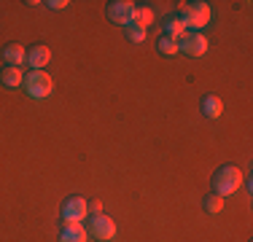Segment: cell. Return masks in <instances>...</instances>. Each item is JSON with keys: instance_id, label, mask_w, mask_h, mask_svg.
<instances>
[{"instance_id": "1", "label": "cell", "mask_w": 253, "mask_h": 242, "mask_svg": "<svg viewBox=\"0 0 253 242\" xmlns=\"http://www.w3.org/2000/svg\"><path fill=\"white\" fill-rule=\"evenodd\" d=\"M180 19H183L186 27H194L191 33H200L205 24L210 22V5L202 3V0H194V3H180Z\"/></svg>"}, {"instance_id": "2", "label": "cell", "mask_w": 253, "mask_h": 242, "mask_svg": "<svg viewBox=\"0 0 253 242\" xmlns=\"http://www.w3.org/2000/svg\"><path fill=\"white\" fill-rule=\"evenodd\" d=\"M213 186H215V194H218V197L234 194L240 186H243V172H240V167H234V164L221 167L218 172L213 175Z\"/></svg>"}, {"instance_id": "3", "label": "cell", "mask_w": 253, "mask_h": 242, "mask_svg": "<svg viewBox=\"0 0 253 242\" xmlns=\"http://www.w3.org/2000/svg\"><path fill=\"white\" fill-rule=\"evenodd\" d=\"M22 83H25V92L33 97V100H46L54 89V81L46 70H30Z\"/></svg>"}, {"instance_id": "4", "label": "cell", "mask_w": 253, "mask_h": 242, "mask_svg": "<svg viewBox=\"0 0 253 242\" xmlns=\"http://www.w3.org/2000/svg\"><path fill=\"white\" fill-rule=\"evenodd\" d=\"M178 51L189 54V57H202L208 51V38L202 33H183L178 38Z\"/></svg>"}, {"instance_id": "5", "label": "cell", "mask_w": 253, "mask_h": 242, "mask_svg": "<svg viewBox=\"0 0 253 242\" xmlns=\"http://www.w3.org/2000/svg\"><path fill=\"white\" fill-rule=\"evenodd\" d=\"M89 232H92V237H97V240H113L116 237V221L97 213V215L89 218Z\"/></svg>"}, {"instance_id": "6", "label": "cell", "mask_w": 253, "mask_h": 242, "mask_svg": "<svg viewBox=\"0 0 253 242\" xmlns=\"http://www.w3.org/2000/svg\"><path fill=\"white\" fill-rule=\"evenodd\" d=\"M135 3H129V0H113V3H108V19L116 22V24H129L132 16H135Z\"/></svg>"}, {"instance_id": "7", "label": "cell", "mask_w": 253, "mask_h": 242, "mask_svg": "<svg viewBox=\"0 0 253 242\" xmlns=\"http://www.w3.org/2000/svg\"><path fill=\"white\" fill-rule=\"evenodd\" d=\"M62 218H65L68 223L84 221V218H86V199H81V197L65 199V204H62Z\"/></svg>"}, {"instance_id": "8", "label": "cell", "mask_w": 253, "mask_h": 242, "mask_svg": "<svg viewBox=\"0 0 253 242\" xmlns=\"http://www.w3.org/2000/svg\"><path fill=\"white\" fill-rule=\"evenodd\" d=\"M49 59H51V51H49V46H30L27 48V57H25V62L30 65L33 70H43L46 65H49Z\"/></svg>"}, {"instance_id": "9", "label": "cell", "mask_w": 253, "mask_h": 242, "mask_svg": "<svg viewBox=\"0 0 253 242\" xmlns=\"http://www.w3.org/2000/svg\"><path fill=\"white\" fill-rule=\"evenodd\" d=\"M59 242H86V229L81 223H65Z\"/></svg>"}, {"instance_id": "10", "label": "cell", "mask_w": 253, "mask_h": 242, "mask_svg": "<svg viewBox=\"0 0 253 242\" xmlns=\"http://www.w3.org/2000/svg\"><path fill=\"white\" fill-rule=\"evenodd\" d=\"M25 57H27V51L19 43H8L3 48V59H5V65H11V68H19V65L25 62Z\"/></svg>"}, {"instance_id": "11", "label": "cell", "mask_w": 253, "mask_h": 242, "mask_svg": "<svg viewBox=\"0 0 253 242\" xmlns=\"http://www.w3.org/2000/svg\"><path fill=\"white\" fill-rule=\"evenodd\" d=\"M22 81H25V76H22L19 68H11V65H5V68L0 70V83H3V86L14 89V86H22Z\"/></svg>"}, {"instance_id": "12", "label": "cell", "mask_w": 253, "mask_h": 242, "mask_svg": "<svg viewBox=\"0 0 253 242\" xmlns=\"http://www.w3.org/2000/svg\"><path fill=\"white\" fill-rule=\"evenodd\" d=\"M186 33V24H183V19L180 16H167L165 19V35L167 38H180V35Z\"/></svg>"}, {"instance_id": "13", "label": "cell", "mask_w": 253, "mask_h": 242, "mask_svg": "<svg viewBox=\"0 0 253 242\" xmlns=\"http://www.w3.org/2000/svg\"><path fill=\"white\" fill-rule=\"evenodd\" d=\"M221 111H224V105H221V100H218L215 94H208V97L202 100V113H205L208 119H218Z\"/></svg>"}, {"instance_id": "14", "label": "cell", "mask_w": 253, "mask_h": 242, "mask_svg": "<svg viewBox=\"0 0 253 242\" xmlns=\"http://www.w3.org/2000/svg\"><path fill=\"white\" fill-rule=\"evenodd\" d=\"M132 22L140 24V27L146 30L148 24L154 22V11H151V8H146V5H140V8H135V16H132Z\"/></svg>"}, {"instance_id": "15", "label": "cell", "mask_w": 253, "mask_h": 242, "mask_svg": "<svg viewBox=\"0 0 253 242\" xmlns=\"http://www.w3.org/2000/svg\"><path fill=\"white\" fill-rule=\"evenodd\" d=\"M156 48H159L165 57H175V54H178V40H175V38H167V35H162L159 43H156Z\"/></svg>"}, {"instance_id": "16", "label": "cell", "mask_w": 253, "mask_h": 242, "mask_svg": "<svg viewBox=\"0 0 253 242\" xmlns=\"http://www.w3.org/2000/svg\"><path fill=\"white\" fill-rule=\"evenodd\" d=\"M205 210H208L210 215L221 213V210H224V197H218V194H210V197L205 199Z\"/></svg>"}, {"instance_id": "17", "label": "cell", "mask_w": 253, "mask_h": 242, "mask_svg": "<svg viewBox=\"0 0 253 242\" xmlns=\"http://www.w3.org/2000/svg\"><path fill=\"white\" fill-rule=\"evenodd\" d=\"M126 38H129L132 43H140V40H146V30H143L140 24L129 22V24H126Z\"/></svg>"}, {"instance_id": "18", "label": "cell", "mask_w": 253, "mask_h": 242, "mask_svg": "<svg viewBox=\"0 0 253 242\" xmlns=\"http://www.w3.org/2000/svg\"><path fill=\"white\" fill-rule=\"evenodd\" d=\"M46 5H49V8H54V11H62L65 5H70V3H68V0H49Z\"/></svg>"}, {"instance_id": "19", "label": "cell", "mask_w": 253, "mask_h": 242, "mask_svg": "<svg viewBox=\"0 0 253 242\" xmlns=\"http://www.w3.org/2000/svg\"><path fill=\"white\" fill-rule=\"evenodd\" d=\"M86 210H92V215H97L100 210H102V204H100V202H89V204H86Z\"/></svg>"}]
</instances>
